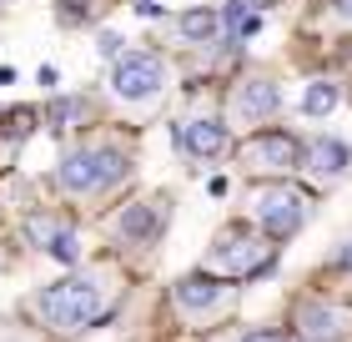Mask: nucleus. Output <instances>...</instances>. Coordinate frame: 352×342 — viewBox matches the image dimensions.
<instances>
[{
    "label": "nucleus",
    "instance_id": "nucleus-20",
    "mask_svg": "<svg viewBox=\"0 0 352 342\" xmlns=\"http://www.w3.org/2000/svg\"><path fill=\"white\" fill-rule=\"evenodd\" d=\"M338 267H352V242H342V252H338Z\"/></svg>",
    "mask_w": 352,
    "mask_h": 342
},
{
    "label": "nucleus",
    "instance_id": "nucleus-8",
    "mask_svg": "<svg viewBox=\"0 0 352 342\" xmlns=\"http://www.w3.org/2000/svg\"><path fill=\"white\" fill-rule=\"evenodd\" d=\"M166 222H171L166 197H141V202H131V206L116 211L111 232H116L126 247H156V242H162V232H166Z\"/></svg>",
    "mask_w": 352,
    "mask_h": 342
},
{
    "label": "nucleus",
    "instance_id": "nucleus-4",
    "mask_svg": "<svg viewBox=\"0 0 352 342\" xmlns=\"http://www.w3.org/2000/svg\"><path fill=\"white\" fill-rule=\"evenodd\" d=\"M106 91H111V101H116V106H131V111L156 106V101H162V91H166V56L162 51L116 56Z\"/></svg>",
    "mask_w": 352,
    "mask_h": 342
},
{
    "label": "nucleus",
    "instance_id": "nucleus-3",
    "mask_svg": "<svg viewBox=\"0 0 352 342\" xmlns=\"http://www.w3.org/2000/svg\"><path fill=\"white\" fill-rule=\"evenodd\" d=\"M201 267L212 277H227V282H242V277H257L262 267H272V237L252 232V226H221L206 247Z\"/></svg>",
    "mask_w": 352,
    "mask_h": 342
},
{
    "label": "nucleus",
    "instance_id": "nucleus-16",
    "mask_svg": "<svg viewBox=\"0 0 352 342\" xmlns=\"http://www.w3.org/2000/svg\"><path fill=\"white\" fill-rule=\"evenodd\" d=\"M81 111H86V101H76V96H71V101H56V106H51V121L71 126V121H81Z\"/></svg>",
    "mask_w": 352,
    "mask_h": 342
},
{
    "label": "nucleus",
    "instance_id": "nucleus-10",
    "mask_svg": "<svg viewBox=\"0 0 352 342\" xmlns=\"http://www.w3.org/2000/svg\"><path fill=\"white\" fill-rule=\"evenodd\" d=\"M227 146H232V126L217 116H186L176 126V151L191 161H217L227 156Z\"/></svg>",
    "mask_w": 352,
    "mask_h": 342
},
{
    "label": "nucleus",
    "instance_id": "nucleus-9",
    "mask_svg": "<svg viewBox=\"0 0 352 342\" xmlns=\"http://www.w3.org/2000/svg\"><path fill=\"white\" fill-rule=\"evenodd\" d=\"M242 167L247 171H267V176H287L302 167V141L287 131H257L242 141Z\"/></svg>",
    "mask_w": 352,
    "mask_h": 342
},
{
    "label": "nucleus",
    "instance_id": "nucleus-7",
    "mask_svg": "<svg viewBox=\"0 0 352 342\" xmlns=\"http://www.w3.org/2000/svg\"><path fill=\"white\" fill-rule=\"evenodd\" d=\"M282 111V91L277 81L267 76H247L232 86V101H227V121L236 126V131H257V126H267L272 116Z\"/></svg>",
    "mask_w": 352,
    "mask_h": 342
},
{
    "label": "nucleus",
    "instance_id": "nucleus-6",
    "mask_svg": "<svg viewBox=\"0 0 352 342\" xmlns=\"http://www.w3.org/2000/svg\"><path fill=\"white\" fill-rule=\"evenodd\" d=\"M252 217H257V226H262L272 242H282V237H297L302 226H307L312 202L302 197L297 186L272 182V186H257V191H252Z\"/></svg>",
    "mask_w": 352,
    "mask_h": 342
},
{
    "label": "nucleus",
    "instance_id": "nucleus-21",
    "mask_svg": "<svg viewBox=\"0 0 352 342\" xmlns=\"http://www.w3.org/2000/svg\"><path fill=\"white\" fill-rule=\"evenodd\" d=\"M0 272H6V252H0Z\"/></svg>",
    "mask_w": 352,
    "mask_h": 342
},
{
    "label": "nucleus",
    "instance_id": "nucleus-1",
    "mask_svg": "<svg viewBox=\"0 0 352 342\" xmlns=\"http://www.w3.org/2000/svg\"><path fill=\"white\" fill-rule=\"evenodd\" d=\"M116 297H121V277L106 272V267H91V272H76V277H60V282L41 287L36 292V317L51 332L76 337L91 322H101L116 307Z\"/></svg>",
    "mask_w": 352,
    "mask_h": 342
},
{
    "label": "nucleus",
    "instance_id": "nucleus-5",
    "mask_svg": "<svg viewBox=\"0 0 352 342\" xmlns=\"http://www.w3.org/2000/svg\"><path fill=\"white\" fill-rule=\"evenodd\" d=\"M171 307H176L182 322H191V328H212V322H221L236 307V287L227 277H212V272L182 277V282L171 287Z\"/></svg>",
    "mask_w": 352,
    "mask_h": 342
},
{
    "label": "nucleus",
    "instance_id": "nucleus-2",
    "mask_svg": "<svg viewBox=\"0 0 352 342\" xmlns=\"http://www.w3.org/2000/svg\"><path fill=\"white\" fill-rule=\"evenodd\" d=\"M131 176V156L121 146H71L56 167V186L71 197H101Z\"/></svg>",
    "mask_w": 352,
    "mask_h": 342
},
{
    "label": "nucleus",
    "instance_id": "nucleus-13",
    "mask_svg": "<svg viewBox=\"0 0 352 342\" xmlns=\"http://www.w3.org/2000/svg\"><path fill=\"white\" fill-rule=\"evenodd\" d=\"M302 167H307V176L312 182H338V176L347 171V146L338 141V136H317L307 151H302Z\"/></svg>",
    "mask_w": 352,
    "mask_h": 342
},
{
    "label": "nucleus",
    "instance_id": "nucleus-19",
    "mask_svg": "<svg viewBox=\"0 0 352 342\" xmlns=\"http://www.w3.org/2000/svg\"><path fill=\"white\" fill-rule=\"evenodd\" d=\"M236 342H282V332H242Z\"/></svg>",
    "mask_w": 352,
    "mask_h": 342
},
{
    "label": "nucleus",
    "instance_id": "nucleus-15",
    "mask_svg": "<svg viewBox=\"0 0 352 342\" xmlns=\"http://www.w3.org/2000/svg\"><path fill=\"white\" fill-rule=\"evenodd\" d=\"M342 101V91H338V81H307V91H302V116H327V111H338Z\"/></svg>",
    "mask_w": 352,
    "mask_h": 342
},
{
    "label": "nucleus",
    "instance_id": "nucleus-22",
    "mask_svg": "<svg viewBox=\"0 0 352 342\" xmlns=\"http://www.w3.org/2000/svg\"><path fill=\"white\" fill-rule=\"evenodd\" d=\"M0 6H6V0H0Z\"/></svg>",
    "mask_w": 352,
    "mask_h": 342
},
{
    "label": "nucleus",
    "instance_id": "nucleus-12",
    "mask_svg": "<svg viewBox=\"0 0 352 342\" xmlns=\"http://www.w3.org/2000/svg\"><path fill=\"white\" fill-rule=\"evenodd\" d=\"M297 332L307 342H342L352 332V317L332 302H302L297 307Z\"/></svg>",
    "mask_w": 352,
    "mask_h": 342
},
{
    "label": "nucleus",
    "instance_id": "nucleus-18",
    "mask_svg": "<svg viewBox=\"0 0 352 342\" xmlns=\"http://www.w3.org/2000/svg\"><path fill=\"white\" fill-rule=\"evenodd\" d=\"M327 6H332V15H338L342 25H352V0H327Z\"/></svg>",
    "mask_w": 352,
    "mask_h": 342
},
{
    "label": "nucleus",
    "instance_id": "nucleus-14",
    "mask_svg": "<svg viewBox=\"0 0 352 342\" xmlns=\"http://www.w3.org/2000/svg\"><path fill=\"white\" fill-rule=\"evenodd\" d=\"M176 30H182L186 45H212L221 36V15L217 10H186L182 21H176Z\"/></svg>",
    "mask_w": 352,
    "mask_h": 342
},
{
    "label": "nucleus",
    "instance_id": "nucleus-17",
    "mask_svg": "<svg viewBox=\"0 0 352 342\" xmlns=\"http://www.w3.org/2000/svg\"><path fill=\"white\" fill-rule=\"evenodd\" d=\"M96 51H101V56H111V61H116V56H121V36H111V30H106V36H101V41H96Z\"/></svg>",
    "mask_w": 352,
    "mask_h": 342
},
{
    "label": "nucleus",
    "instance_id": "nucleus-11",
    "mask_svg": "<svg viewBox=\"0 0 352 342\" xmlns=\"http://www.w3.org/2000/svg\"><path fill=\"white\" fill-rule=\"evenodd\" d=\"M25 237L36 242L45 257H56V262H66V267L76 262V257H81L76 226H71L66 217H56V211H30V217H25Z\"/></svg>",
    "mask_w": 352,
    "mask_h": 342
}]
</instances>
